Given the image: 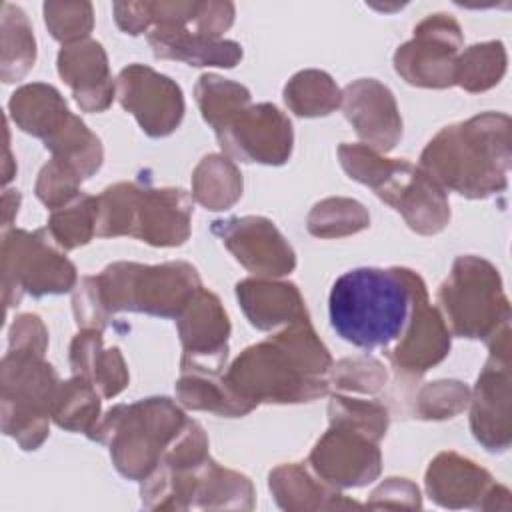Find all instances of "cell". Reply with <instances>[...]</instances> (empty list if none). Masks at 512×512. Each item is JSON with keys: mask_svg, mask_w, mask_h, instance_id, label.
<instances>
[{"mask_svg": "<svg viewBox=\"0 0 512 512\" xmlns=\"http://www.w3.org/2000/svg\"><path fill=\"white\" fill-rule=\"evenodd\" d=\"M88 196L82 198V202H76L72 210H66L64 214H56L52 222H62V226H52L58 242L66 248L78 246L88 242L90 238V224H92V214L96 212V200H90L88 206Z\"/></svg>", "mask_w": 512, "mask_h": 512, "instance_id": "cell-7", "label": "cell"}, {"mask_svg": "<svg viewBox=\"0 0 512 512\" xmlns=\"http://www.w3.org/2000/svg\"><path fill=\"white\" fill-rule=\"evenodd\" d=\"M456 334L484 338L496 322H508V300L502 294L498 272L484 260L458 258L450 280L440 290Z\"/></svg>", "mask_w": 512, "mask_h": 512, "instance_id": "cell-3", "label": "cell"}, {"mask_svg": "<svg viewBox=\"0 0 512 512\" xmlns=\"http://www.w3.org/2000/svg\"><path fill=\"white\" fill-rule=\"evenodd\" d=\"M148 40L156 56L178 58L194 66L214 64L232 68L242 56V50L236 42L214 40L200 32L192 34L180 26H158Z\"/></svg>", "mask_w": 512, "mask_h": 512, "instance_id": "cell-4", "label": "cell"}, {"mask_svg": "<svg viewBox=\"0 0 512 512\" xmlns=\"http://www.w3.org/2000/svg\"><path fill=\"white\" fill-rule=\"evenodd\" d=\"M508 116L484 114L442 130L424 150L428 176L470 198H484L506 188L510 164Z\"/></svg>", "mask_w": 512, "mask_h": 512, "instance_id": "cell-2", "label": "cell"}, {"mask_svg": "<svg viewBox=\"0 0 512 512\" xmlns=\"http://www.w3.org/2000/svg\"><path fill=\"white\" fill-rule=\"evenodd\" d=\"M504 64L506 52L502 42L476 44L458 62L454 80H458L468 90H484L500 80L506 68Z\"/></svg>", "mask_w": 512, "mask_h": 512, "instance_id": "cell-6", "label": "cell"}, {"mask_svg": "<svg viewBox=\"0 0 512 512\" xmlns=\"http://www.w3.org/2000/svg\"><path fill=\"white\" fill-rule=\"evenodd\" d=\"M238 298L250 318L258 328H272L278 322H284L282 316H302L306 310L300 306H278L276 302L284 300L296 288L292 284H264V282H242L236 288Z\"/></svg>", "mask_w": 512, "mask_h": 512, "instance_id": "cell-5", "label": "cell"}, {"mask_svg": "<svg viewBox=\"0 0 512 512\" xmlns=\"http://www.w3.org/2000/svg\"><path fill=\"white\" fill-rule=\"evenodd\" d=\"M422 288L410 270H348L332 284L330 324L342 340L358 348H388L406 332Z\"/></svg>", "mask_w": 512, "mask_h": 512, "instance_id": "cell-1", "label": "cell"}]
</instances>
